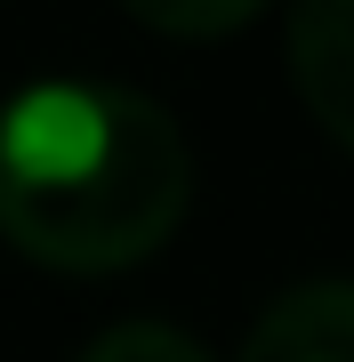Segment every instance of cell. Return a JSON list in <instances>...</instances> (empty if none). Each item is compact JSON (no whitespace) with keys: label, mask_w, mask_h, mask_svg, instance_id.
<instances>
[{"label":"cell","mask_w":354,"mask_h":362,"mask_svg":"<svg viewBox=\"0 0 354 362\" xmlns=\"http://www.w3.org/2000/svg\"><path fill=\"white\" fill-rule=\"evenodd\" d=\"M185 202V129L145 89L49 73L0 105V233L33 266L121 274L177 233Z\"/></svg>","instance_id":"6da1fadb"},{"label":"cell","mask_w":354,"mask_h":362,"mask_svg":"<svg viewBox=\"0 0 354 362\" xmlns=\"http://www.w3.org/2000/svg\"><path fill=\"white\" fill-rule=\"evenodd\" d=\"M290 81H298L306 113L354 153V0L290 8Z\"/></svg>","instance_id":"7a4b0ae2"},{"label":"cell","mask_w":354,"mask_h":362,"mask_svg":"<svg viewBox=\"0 0 354 362\" xmlns=\"http://www.w3.org/2000/svg\"><path fill=\"white\" fill-rule=\"evenodd\" d=\"M242 362H354V282H298L258 314Z\"/></svg>","instance_id":"3957f363"},{"label":"cell","mask_w":354,"mask_h":362,"mask_svg":"<svg viewBox=\"0 0 354 362\" xmlns=\"http://www.w3.org/2000/svg\"><path fill=\"white\" fill-rule=\"evenodd\" d=\"M121 8L170 40H218V33H242L266 0H121Z\"/></svg>","instance_id":"277c9868"},{"label":"cell","mask_w":354,"mask_h":362,"mask_svg":"<svg viewBox=\"0 0 354 362\" xmlns=\"http://www.w3.org/2000/svg\"><path fill=\"white\" fill-rule=\"evenodd\" d=\"M81 362H210V346H194L177 322H113L81 346Z\"/></svg>","instance_id":"5b68a950"}]
</instances>
